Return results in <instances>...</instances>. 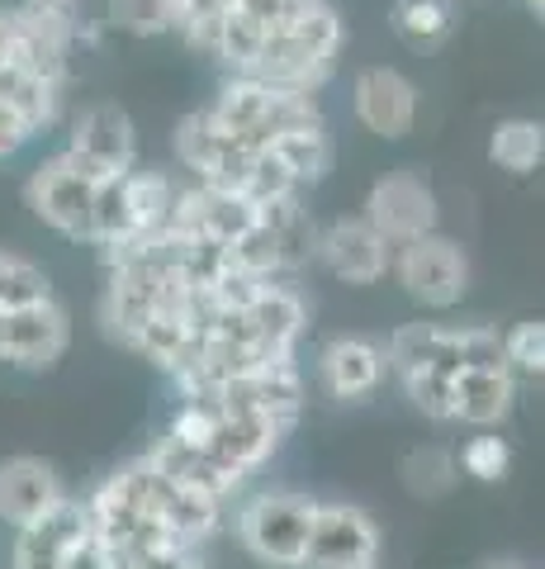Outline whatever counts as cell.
I'll use <instances>...</instances> for the list:
<instances>
[{
    "label": "cell",
    "instance_id": "d6a6232c",
    "mask_svg": "<svg viewBox=\"0 0 545 569\" xmlns=\"http://www.w3.org/2000/svg\"><path fill=\"white\" fill-rule=\"evenodd\" d=\"M242 194H248L252 204H266V200H280V194H299V181L271 148H252L248 176H242Z\"/></svg>",
    "mask_w": 545,
    "mask_h": 569
},
{
    "label": "cell",
    "instance_id": "30bf717a",
    "mask_svg": "<svg viewBox=\"0 0 545 569\" xmlns=\"http://www.w3.org/2000/svg\"><path fill=\"white\" fill-rule=\"evenodd\" d=\"M67 162L81 167L91 181H104V176H114V171H129L138 162L133 119L119 110V104H91V110L72 123Z\"/></svg>",
    "mask_w": 545,
    "mask_h": 569
},
{
    "label": "cell",
    "instance_id": "8992f818",
    "mask_svg": "<svg viewBox=\"0 0 545 569\" xmlns=\"http://www.w3.org/2000/svg\"><path fill=\"white\" fill-rule=\"evenodd\" d=\"M380 560V527L361 508L319 503L299 569H371Z\"/></svg>",
    "mask_w": 545,
    "mask_h": 569
},
{
    "label": "cell",
    "instance_id": "74e56055",
    "mask_svg": "<svg viewBox=\"0 0 545 569\" xmlns=\"http://www.w3.org/2000/svg\"><path fill=\"white\" fill-rule=\"evenodd\" d=\"M133 569H200V560H195V546H166V550H152L148 560H138Z\"/></svg>",
    "mask_w": 545,
    "mask_h": 569
},
{
    "label": "cell",
    "instance_id": "44dd1931",
    "mask_svg": "<svg viewBox=\"0 0 545 569\" xmlns=\"http://www.w3.org/2000/svg\"><path fill=\"white\" fill-rule=\"evenodd\" d=\"M148 466L162 470L166 479H175V485L219 498V503L242 485V479H248V475H238L233 466H223V460L209 451V447H190V441H175L171 432L157 441V451L148 456Z\"/></svg>",
    "mask_w": 545,
    "mask_h": 569
},
{
    "label": "cell",
    "instance_id": "7dc6e473",
    "mask_svg": "<svg viewBox=\"0 0 545 569\" xmlns=\"http://www.w3.org/2000/svg\"><path fill=\"white\" fill-rule=\"evenodd\" d=\"M371 569H380V565H371Z\"/></svg>",
    "mask_w": 545,
    "mask_h": 569
},
{
    "label": "cell",
    "instance_id": "2e32d148",
    "mask_svg": "<svg viewBox=\"0 0 545 569\" xmlns=\"http://www.w3.org/2000/svg\"><path fill=\"white\" fill-rule=\"evenodd\" d=\"M242 323H248L252 342L280 361V356L294 351L299 332H304V323H309V309H304V299H299L290 284L261 280L252 290V299L242 305Z\"/></svg>",
    "mask_w": 545,
    "mask_h": 569
},
{
    "label": "cell",
    "instance_id": "ba28073f",
    "mask_svg": "<svg viewBox=\"0 0 545 569\" xmlns=\"http://www.w3.org/2000/svg\"><path fill=\"white\" fill-rule=\"evenodd\" d=\"M361 219L371 223L380 238H390L398 247V242H413L422 233H436L442 209H436V194H432V186L422 181V176L394 171V176H384V181L371 186Z\"/></svg>",
    "mask_w": 545,
    "mask_h": 569
},
{
    "label": "cell",
    "instance_id": "8d00e7d4",
    "mask_svg": "<svg viewBox=\"0 0 545 569\" xmlns=\"http://www.w3.org/2000/svg\"><path fill=\"white\" fill-rule=\"evenodd\" d=\"M110 20L138 39H152L175 29V0H110Z\"/></svg>",
    "mask_w": 545,
    "mask_h": 569
},
{
    "label": "cell",
    "instance_id": "7c38bea8",
    "mask_svg": "<svg viewBox=\"0 0 545 569\" xmlns=\"http://www.w3.org/2000/svg\"><path fill=\"white\" fill-rule=\"evenodd\" d=\"M319 257L327 261V271L346 284H371L390 271L394 242L380 238L365 219H337L319 233Z\"/></svg>",
    "mask_w": 545,
    "mask_h": 569
},
{
    "label": "cell",
    "instance_id": "603a6c76",
    "mask_svg": "<svg viewBox=\"0 0 545 569\" xmlns=\"http://www.w3.org/2000/svg\"><path fill=\"white\" fill-rule=\"evenodd\" d=\"M58 104H62V86L39 77L20 62H0V110H6L20 129L33 138L43 133L52 119H58Z\"/></svg>",
    "mask_w": 545,
    "mask_h": 569
},
{
    "label": "cell",
    "instance_id": "52a82bcc",
    "mask_svg": "<svg viewBox=\"0 0 545 569\" xmlns=\"http://www.w3.org/2000/svg\"><path fill=\"white\" fill-rule=\"evenodd\" d=\"M67 342H72V323L52 295L20 309H0V361L20 370H48L62 361Z\"/></svg>",
    "mask_w": 545,
    "mask_h": 569
},
{
    "label": "cell",
    "instance_id": "83f0119b",
    "mask_svg": "<svg viewBox=\"0 0 545 569\" xmlns=\"http://www.w3.org/2000/svg\"><path fill=\"white\" fill-rule=\"evenodd\" d=\"M488 157L513 176L536 171L541 157H545V129L536 119H503L494 129V138H488Z\"/></svg>",
    "mask_w": 545,
    "mask_h": 569
},
{
    "label": "cell",
    "instance_id": "cb8c5ba5",
    "mask_svg": "<svg viewBox=\"0 0 545 569\" xmlns=\"http://www.w3.org/2000/svg\"><path fill=\"white\" fill-rule=\"evenodd\" d=\"M256 219L275 233V247H280V271H299L319 257V233L323 228L313 223V213L299 204V194H280V200H266L256 204Z\"/></svg>",
    "mask_w": 545,
    "mask_h": 569
},
{
    "label": "cell",
    "instance_id": "ffe728a7",
    "mask_svg": "<svg viewBox=\"0 0 545 569\" xmlns=\"http://www.w3.org/2000/svg\"><path fill=\"white\" fill-rule=\"evenodd\" d=\"M58 498H62V485L48 460H39V456L0 460V518L10 527H29L33 518H43Z\"/></svg>",
    "mask_w": 545,
    "mask_h": 569
},
{
    "label": "cell",
    "instance_id": "836d02e7",
    "mask_svg": "<svg viewBox=\"0 0 545 569\" xmlns=\"http://www.w3.org/2000/svg\"><path fill=\"white\" fill-rule=\"evenodd\" d=\"M403 395L413 399V408H422L427 418H451V370H436V366H417V370H403Z\"/></svg>",
    "mask_w": 545,
    "mask_h": 569
},
{
    "label": "cell",
    "instance_id": "1f68e13d",
    "mask_svg": "<svg viewBox=\"0 0 545 569\" xmlns=\"http://www.w3.org/2000/svg\"><path fill=\"white\" fill-rule=\"evenodd\" d=\"M52 284L33 261L14 257V252H0V309H20L33 305V299H48Z\"/></svg>",
    "mask_w": 545,
    "mask_h": 569
},
{
    "label": "cell",
    "instance_id": "4fadbf2b",
    "mask_svg": "<svg viewBox=\"0 0 545 569\" xmlns=\"http://www.w3.org/2000/svg\"><path fill=\"white\" fill-rule=\"evenodd\" d=\"M351 104H356V119L380 138H403L417 119V86L394 67H365L356 77V91H351Z\"/></svg>",
    "mask_w": 545,
    "mask_h": 569
},
{
    "label": "cell",
    "instance_id": "f35d334b",
    "mask_svg": "<svg viewBox=\"0 0 545 569\" xmlns=\"http://www.w3.org/2000/svg\"><path fill=\"white\" fill-rule=\"evenodd\" d=\"M233 0H175V29L195 24V20H219Z\"/></svg>",
    "mask_w": 545,
    "mask_h": 569
},
{
    "label": "cell",
    "instance_id": "5bb4252c",
    "mask_svg": "<svg viewBox=\"0 0 545 569\" xmlns=\"http://www.w3.org/2000/svg\"><path fill=\"white\" fill-rule=\"evenodd\" d=\"M91 537V518H85V503L77 498H58L43 518H33L29 527H20V546H14V565L10 569H62L67 550L77 541Z\"/></svg>",
    "mask_w": 545,
    "mask_h": 569
},
{
    "label": "cell",
    "instance_id": "3957f363",
    "mask_svg": "<svg viewBox=\"0 0 545 569\" xmlns=\"http://www.w3.org/2000/svg\"><path fill=\"white\" fill-rule=\"evenodd\" d=\"M390 271L398 276V284L408 290L413 305H422V309L461 305L465 280H470L465 252L442 233H422L413 242H398V257L390 261Z\"/></svg>",
    "mask_w": 545,
    "mask_h": 569
},
{
    "label": "cell",
    "instance_id": "ee69618b",
    "mask_svg": "<svg viewBox=\"0 0 545 569\" xmlns=\"http://www.w3.org/2000/svg\"><path fill=\"white\" fill-rule=\"evenodd\" d=\"M299 6H313V0H290V10H299Z\"/></svg>",
    "mask_w": 545,
    "mask_h": 569
},
{
    "label": "cell",
    "instance_id": "6da1fadb",
    "mask_svg": "<svg viewBox=\"0 0 545 569\" xmlns=\"http://www.w3.org/2000/svg\"><path fill=\"white\" fill-rule=\"evenodd\" d=\"M342 52V14L327 0L290 10L275 20L261 43V58L252 77L280 86V91H313Z\"/></svg>",
    "mask_w": 545,
    "mask_h": 569
},
{
    "label": "cell",
    "instance_id": "8fae6325",
    "mask_svg": "<svg viewBox=\"0 0 545 569\" xmlns=\"http://www.w3.org/2000/svg\"><path fill=\"white\" fill-rule=\"evenodd\" d=\"M219 403L223 408H248V413H266L275 418L280 427H294L299 418V403H304V380H299L294 361L285 356V361H261L252 370H242V376L223 380L219 389Z\"/></svg>",
    "mask_w": 545,
    "mask_h": 569
},
{
    "label": "cell",
    "instance_id": "e575fe53",
    "mask_svg": "<svg viewBox=\"0 0 545 569\" xmlns=\"http://www.w3.org/2000/svg\"><path fill=\"white\" fill-rule=\"evenodd\" d=\"M503 366L507 376L541 380L545 376V328L541 323H517L503 337Z\"/></svg>",
    "mask_w": 545,
    "mask_h": 569
},
{
    "label": "cell",
    "instance_id": "4dcf8cb0",
    "mask_svg": "<svg viewBox=\"0 0 545 569\" xmlns=\"http://www.w3.org/2000/svg\"><path fill=\"white\" fill-rule=\"evenodd\" d=\"M228 266L242 276H256V280H275L280 276V247H275V233L266 223H252L248 233H238L228 242Z\"/></svg>",
    "mask_w": 545,
    "mask_h": 569
},
{
    "label": "cell",
    "instance_id": "7a4b0ae2",
    "mask_svg": "<svg viewBox=\"0 0 545 569\" xmlns=\"http://www.w3.org/2000/svg\"><path fill=\"white\" fill-rule=\"evenodd\" d=\"M313 503L309 493H294V489H275V493H261L242 508L238 518V537L242 546L252 550V560L271 565V569H299L304 560V546H309V527H313Z\"/></svg>",
    "mask_w": 545,
    "mask_h": 569
},
{
    "label": "cell",
    "instance_id": "4316f807",
    "mask_svg": "<svg viewBox=\"0 0 545 569\" xmlns=\"http://www.w3.org/2000/svg\"><path fill=\"white\" fill-rule=\"evenodd\" d=\"M266 29H271V24L252 20L248 10L228 6L223 20H219V33H214V48H209V52H214L219 62H228L233 71H256L261 43H266Z\"/></svg>",
    "mask_w": 545,
    "mask_h": 569
},
{
    "label": "cell",
    "instance_id": "b9f144b4",
    "mask_svg": "<svg viewBox=\"0 0 545 569\" xmlns=\"http://www.w3.org/2000/svg\"><path fill=\"white\" fill-rule=\"evenodd\" d=\"M29 142V133L20 129V123H14L6 110H0V162H6V157H14Z\"/></svg>",
    "mask_w": 545,
    "mask_h": 569
},
{
    "label": "cell",
    "instance_id": "9c48e42d",
    "mask_svg": "<svg viewBox=\"0 0 545 569\" xmlns=\"http://www.w3.org/2000/svg\"><path fill=\"white\" fill-rule=\"evenodd\" d=\"M175 157L181 167L195 176L200 186H233L242 190V176H248L252 148L242 138H233L214 114H185L181 129H175Z\"/></svg>",
    "mask_w": 545,
    "mask_h": 569
},
{
    "label": "cell",
    "instance_id": "7402d4cb",
    "mask_svg": "<svg viewBox=\"0 0 545 569\" xmlns=\"http://www.w3.org/2000/svg\"><path fill=\"white\" fill-rule=\"evenodd\" d=\"M271 100H275L271 81L252 77V71H233V81L219 91L209 114H214L233 138L248 142V148H266L271 142Z\"/></svg>",
    "mask_w": 545,
    "mask_h": 569
},
{
    "label": "cell",
    "instance_id": "f546056e",
    "mask_svg": "<svg viewBox=\"0 0 545 569\" xmlns=\"http://www.w3.org/2000/svg\"><path fill=\"white\" fill-rule=\"evenodd\" d=\"M129 171H114L95 186V204H91V242L100 247H114V242H129L133 233V213H129Z\"/></svg>",
    "mask_w": 545,
    "mask_h": 569
},
{
    "label": "cell",
    "instance_id": "ab89813d",
    "mask_svg": "<svg viewBox=\"0 0 545 569\" xmlns=\"http://www.w3.org/2000/svg\"><path fill=\"white\" fill-rule=\"evenodd\" d=\"M62 569H110V560H104V550H100L91 537H85V541H77L72 550H67Z\"/></svg>",
    "mask_w": 545,
    "mask_h": 569
},
{
    "label": "cell",
    "instance_id": "d590c367",
    "mask_svg": "<svg viewBox=\"0 0 545 569\" xmlns=\"http://www.w3.org/2000/svg\"><path fill=\"white\" fill-rule=\"evenodd\" d=\"M455 460H461V470L474 475L480 485H498V479H507L513 451H507V441H503V437H494V432L484 427L480 437H470V441H465V451L455 456Z\"/></svg>",
    "mask_w": 545,
    "mask_h": 569
},
{
    "label": "cell",
    "instance_id": "e0dca14e",
    "mask_svg": "<svg viewBox=\"0 0 545 569\" xmlns=\"http://www.w3.org/2000/svg\"><path fill=\"white\" fill-rule=\"evenodd\" d=\"M280 441H285V427L275 418L219 403V422H214V437H209V451H214L223 466H233L238 475H252L256 466H266L275 456Z\"/></svg>",
    "mask_w": 545,
    "mask_h": 569
},
{
    "label": "cell",
    "instance_id": "277c9868",
    "mask_svg": "<svg viewBox=\"0 0 545 569\" xmlns=\"http://www.w3.org/2000/svg\"><path fill=\"white\" fill-rule=\"evenodd\" d=\"M72 39H77L72 6H58V0H29V6L10 10V62L39 71V77L58 81V86L67 77Z\"/></svg>",
    "mask_w": 545,
    "mask_h": 569
},
{
    "label": "cell",
    "instance_id": "9a60e30c",
    "mask_svg": "<svg viewBox=\"0 0 545 569\" xmlns=\"http://www.w3.org/2000/svg\"><path fill=\"white\" fill-rule=\"evenodd\" d=\"M171 223L228 247L238 233H248V228L256 223V204L233 186H190L185 194H175V219Z\"/></svg>",
    "mask_w": 545,
    "mask_h": 569
},
{
    "label": "cell",
    "instance_id": "d4e9b609",
    "mask_svg": "<svg viewBox=\"0 0 545 569\" xmlns=\"http://www.w3.org/2000/svg\"><path fill=\"white\" fill-rule=\"evenodd\" d=\"M266 148L285 162V171L294 176L299 186H313L323 181L327 167H332V142H327V129L323 123H304V129H285L275 133Z\"/></svg>",
    "mask_w": 545,
    "mask_h": 569
},
{
    "label": "cell",
    "instance_id": "5b68a950",
    "mask_svg": "<svg viewBox=\"0 0 545 569\" xmlns=\"http://www.w3.org/2000/svg\"><path fill=\"white\" fill-rule=\"evenodd\" d=\"M95 186L81 167L67 162V152H58L52 162H43L39 171L29 176L24 186V200L29 209L39 213L48 228H58L62 238H77V242H91V204H95Z\"/></svg>",
    "mask_w": 545,
    "mask_h": 569
},
{
    "label": "cell",
    "instance_id": "f6af8a7d",
    "mask_svg": "<svg viewBox=\"0 0 545 569\" xmlns=\"http://www.w3.org/2000/svg\"><path fill=\"white\" fill-rule=\"evenodd\" d=\"M526 6H532V10H536V14H541V6H545V0H526Z\"/></svg>",
    "mask_w": 545,
    "mask_h": 569
},
{
    "label": "cell",
    "instance_id": "7bdbcfd3",
    "mask_svg": "<svg viewBox=\"0 0 545 569\" xmlns=\"http://www.w3.org/2000/svg\"><path fill=\"white\" fill-rule=\"evenodd\" d=\"M0 62H10V14H0Z\"/></svg>",
    "mask_w": 545,
    "mask_h": 569
},
{
    "label": "cell",
    "instance_id": "60d3db41",
    "mask_svg": "<svg viewBox=\"0 0 545 569\" xmlns=\"http://www.w3.org/2000/svg\"><path fill=\"white\" fill-rule=\"evenodd\" d=\"M238 10H248L252 20H261V24H275V20H285L290 14V0H233Z\"/></svg>",
    "mask_w": 545,
    "mask_h": 569
},
{
    "label": "cell",
    "instance_id": "ac0fdd59",
    "mask_svg": "<svg viewBox=\"0 0 545 569\" xmlns=\"http://www.w3.org/2000/svg\"><path fill=\"white\" fill-rule=\"evenodd\" d=\"M319 380L332 399H365L384 380V347L371 337H332L319 356Z\"/></svg>",
    "mask_w": 545,
    "mask_h": 569
},
{
    "label": "cell",
    "instance_id": "484cf974",
    "mask_svg": "<svg viewBox=\"0 0 545 569\" xmlns=\"http://www.w3.org/2000/svg\"><path fill=\"white\" fill-rule=\"evenodd\" d=\"M398 479L413 498L432 503V498H446L455 485H461V460H455V451H446V447H413L398 460Z\"/></svg>",
    "mask_w": 545,
    "mask_h": 569
},
{
    "label": "cell",
    "instance_id": "f1b7e54d",
    "mask_svg": "<svg viewBox=\"0 0 545 569\" xmlns=\"http://www.w3.org/2000/svg\"><path fill=\"white\" fill-rule=\"evenodd\" d=\"M455 29L451 0H398L394 6V33L413 48H436L446 43Z\"/></svg>",
    "mask_w": 545,
    "mask_h": 569
},
{
    "label": "cell",
    "instance_id": "bcb514c9",
    "mask_svg": "<svg viewBox=\"0 0 545 569\" xmlns=\"http://www.w3.org/2000/svg\"><path fill=\"white\" fill-rule=\"evenodd\" d=\"M58 6H77V0H58Z\"/></svg>",
    "mask_w": 545,
    "mask_h": 569
},
{
    "label": "cell",
    "instance_id": "d6986e66",
    "mask_svg": "<svg viewBox=\"0 0 545 569\" xmlns=\"http://www.w3.org/2000/svg\"><path fill=\"white\" fill-rule=\"evenodd\" d=\"M517 399V376L507 366H465L451 380V418L470 427H498L513 413Z\"/></svg>",
    "mask_w": 545,
    "mask_h": 569
}]
</instances>
